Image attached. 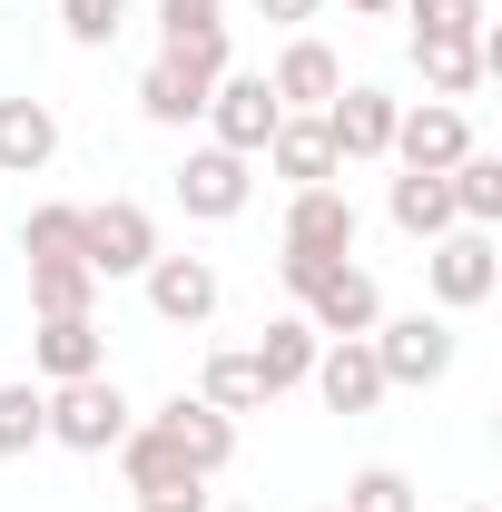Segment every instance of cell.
<instances>
[{
	"label": "cell",
	"mask_w": 502,
	"mask_h": 512,
	"mask_svg": "<svg viewBox=\"0 0 502 512\" xmlns=\"http://www.w3.org/2000/svg\"><path fill=\"white\" fill-rule=\"evenodd\" d=\"M345 10H355V20H384V10H404V0H345Z\"/></svg>",
	"instance_id": "32"
},
{
	"label": "cell",
	"mask_w": 502,
	"mask_h": 512,
	"mask_svg": "<svg viewBox=\"0 0 502 512\" xmlns=\"http://www.w3.org/2000/svg\"><path fill=\"white\" fill-rule=\"evenodd\" d=\"M227 79V40H188V50H158L148 60V79H138V109L158 128H188L207 119V89Z\"/></svg>",
	"instance_id": "1"
},
{
	"label": "cell",
	"mask_w": 502,
	"mask_h": 512,
	"mask_svg": "<svg viewBox=\"0 0 502 512\" xmlns=\"http://www.w3.org/2000/svg\"><path fill=\"white\" fill-rule=\"evenodd\" d=\"M188 40H227V0H158V50H188Z\"/></svg>",
	"instance_id": "25"
},
{
	"label": "cell",
	"mask_w": 502,
	"mask_h": 512,
	"mask_svg": "<svg viewBox=\"0 0 502 512\" xmlns=\"http://www.w3.org/2000/svg\"><path fill=\"white\" fill-rule=\"evenodd\" d=\"M276 89L266 79H247V69H227L217 89H207V148H237V158H256L266 138H276Z\"/></svg>",
	"instance_id": "7"
},
{
	"label": "cell",
	"mask_w": 502,
	"mask_h": 512,
	"mask_svg": "<svg viewBox=\"0 0 502 512\" xmlns=\"http://www.w3.org/2000/svg\"><path fill=\"white\" fill-rule=\"evenodd\" d=\"M315 512H335V503H315Z\"/></svg>",
	"instance_id": "35"
},
{
	"label": "cell",
	"mask_w": 502,
	"mask_h": 512,
	"mask_svg": "<svg viewBox=\"0 0 502 512\" xmlns=\"http://www.w3.org/2000/svg\"><path fill=\"white\" fill-rule=\"evenodd\" d=\"M384 207H394V227H404L414 247H434L443 227H453V188H443V178H414V168L394 178V197H384Z\"/></svg>",
	"instance_id": "21"
},
{
	"label": "cell",
	"mask_w": 502,
	"mask_h": 512,
	"mask_svg": "<svg viewBox=\"0 0 502 512\" xmlns=\"http://www.w3.org/2000/svg\"><path fill=\"white\" fill-rule=\"evenodd\" d=\"M365 345H375L384 384H443L453 375V316H394V325H375Z\"/></svg>",
	"instance_id": "6"
},
{
	"label": "cell",
	"mask_w": 502,
	"mask_h": 512,
	"mask_svg": "<svg viewBox=\"0 0 502 512\" xmlns=\"http://www.w3.org/2000/svg\"><path fill=\"white\" fill-rule=\"evenodd\" d=\"M50 444V384H0V463Z\"/></svg>",
	"instance_id": "24"
},
{
	"label": "cell",
	"mask_w": 502,
	"mask_h": 512,
	"mask_svg": "<svg viewBox=\"0 0 502 512\" xmlns=\"http://www.w3.org/2000/svg\"><path fill=\"white\" fill-rule=\"evenodd\" d=\"M443 188H453V227H502V158L493 148H463L443 168Z\"/></svg>",
	"instance_id": "18"
},
{
	"label": "cell",
	"mask_w": 502,
	"mask_h": 512,
	"mask_svg": "<svg viewBox=\"0 0 502 512\" xmlns=\"http://www.w3.org/2000/svg\"><path fill=\"white\" fill-rule=\"evenodd\" d=\"M256 10H266V20H315L325 0H256Z\"/></svg>",
	"instance_id": "31"
},
{
	"label": "cell",
	"mask_w": 502,
	"mask_h": 512,
	"mask_svg": "<svg viewBox=\"0 0 502 512\" xmlns=\"http://www.w3.org/2000/svg\"><path fill=\"white\" fill-rule=\"evenodd\" d=\"M89 296H99V276L79 256H30V306L40 316H89Z\"/></svg>",
	"instance_id": "22"
},
{
	"label": "cell",
	"mask_w": 502,
	"mask_h": 512,
	"mask_svg": "<svg viewBox=\"0 0 502 512\" xmlns=\"http://www.w3.org/2000/svg\"><path fill=\"white\" fill-rule=\"evenodd\" d=\"M335 512H414V483L394 473V463H365L355 483H345V503Z\"/></svg>",
	"instance_id": "27"
},
{
	"label": "cell",
	"mask_w": 502,
	"mask_h": 512,
	"mask_svg": "<svg viewBox=\"0 0 502 512\" xmlns=\"http://www.w3.org/2000/svg\"><path fill=\"white\" fill-rule=\"evenodd\" d=\"M306 384L325 394V414H375L384 394H394L365 335H335V345H315V375H306Z\"/></svg>",
	"instance_id": "10"
},
{
	"label": "cell",
	"mask_w": 502,
	"mask_h": 512,
	"mask_svg": "<svg viewBox=\"0 0 502 512\" xmlns=\"http://www.w3.org/2000/svg\"><path fill=\"white\" fill-rule=\"evenodd\" d=\"M158 256V217L138 197H109V207H79V266L109 286V276H148Z\"/></svg>",
	"instance_id": "4"
},
{
	"label": "cell",
	"mask_w": 502,
	"mask_h": 512,
	"mask_svg": "<svg viewBox=\"0 0 502 512\" xmlns=\"http://www.w3.org/2000/svg\"><path fill=\"white\" fill-rule=\"evenodd\" d=\"M256 158H266L286 188H335V168H345L335 138H325V119H276V138H266Z\"/></svg>",
	"instance_id": "15"
},
{
	"label": "cell",
	"mask_w": 502,
	"mask_h": 512,
	"mask_svg": "<svg viewBox=\"0 0 502 512\" xmlns=\"http://www.w3.org/2000/svg\"><path fill=\"white\" fill-rule=\"evenodd\" d=\"M424 286H434L443 316H473V306L502 286V247H493V227H443L434 247H424Z\"/></svg>",
	"instance_id": "2"
},
{
	"label": "cell",
	"mask_w": 502,
	"mask_h": 512,
	"mask_svg": "<svg viewBox=\"0 0 502 512\" xmlns=\"http://www.w3.org/2000/svg\"><path fill=\"white\" fill-rule=\"evenodd\" d=\"M266 89H276V109H286V119H315V109L345 89V69H335V50H325V40H286V60H276V79H266Z\"/></svg>",
	"instance_id": "16"
},
{
	"label": "cell",
	"mask_w": 502,
	"mask_h": 512,
	"mask_svg": "<svg viewBox=\"0 0 502 512\" xmlns=\"http://www.w3.org/2000/svg\"><path fill=\"white\" fill-rule=\"evenodd\" d=\"M414 10V40H483V0H404Z\"/></svg>",
	"instance_id": "26"
},
{
	"label": "cell",
	"mask_w": 502,
	"mask_h": 512,
	"mask_svg": "<svg viewBox=\"0 0 502 512\" xmlns=\"http://www.w3.org/2000/svg\"><path fill=\"white\" fill-rule=\"evenodd\" d=\"M247 197H256V158H237V148H197L188 168H178V207L207 217V227L247 217Z\"/></svg>",
	"instance_id": "9"
},
{
	"label": "cell",
	"mask_w": 502,
	"mask_h": 512,
	"mask_svg": "<svg viewBox=\"0 0 502 512\" xmlns=\"http://www.w3.org/2000/svg\"><path fill=\"white\" fill-rule=\"evenodd\" d=\"M30 365H40V384L109 375V335H99V316H40V335H30Z\"/></svg>",
	"instance_id": "13"
},
{
	"label": "cell",
	"mask_w": 502,
	"mask_h": 512,
	"mask_svg": "<svg viewBox=\"0 0 502 512\" xmlns=\"http://www.w3.org/2000/svg\"><path fill=\"white\" fill-rule=\"evenodd\" d=\"M414 69H424V89H434V99L463 109V99L483 89V40H414Z\"/></svg>",
	"instance_id": "20"
},
{
	"label": "cell",
	"mask_w": 502,
	"mask_h": 512,
	"mask_svg": "<svg viewBox=\"0 0 502 512\" xmlns=\"http://www.w3.org/2000/svg\"><path fill=\"white\" fill-rule=\"evenodd\" d=\"M20 256H79V207H30L20 217Z\"/></svg>",
	"instance_id": "28"
},
{
	"label": "cell",
	"mask_w": 502,
	"mask_h": 512,
	"mask_svg": "<svg viewBox=\"0 0 502 512\" xmlns=\"http://www.w3.org/2000/svg\"><path fill=\"white\" fill-rule=\"evenodd\" d=\"M286 256H315V266L355 256V197L345 188H296L286 197Z\"/></svg>",
	"instance_id": "11"
},
{
	"label": "cell",
	"mask_w": 502,
	"mask_h": 512,
	"mask_svg": "<svg viewBox=\"0 0 502 512\" xmlns=\"http://www.w3.org/2000/svg\"><path fill=\"white\" fill-rule=\"evenodd\" d=\"M148 306L168 325H207L217 316V266L207 256H148Z\"/></svg>",
	"instance_id": "14"
},
{
	"label": "cell",
	"mask_w": 502,
	"mask_h": 512,
	"mask_svg": "<svg viewBox=\"0 0 502 512\" xmlns=\"http://www.w3.org/2000/svg\"><path fill=\"white\" fill-rule=\"evenodd\" d=\"M128 424H138V404L119 394V375L50 384V444H69V453H119Z\"/></svg>",
	"instance_id": "3"
},
{
	"label": "cell",
	"mask_w": 502,
	"mask_h": 512,
	"mask_svg": "<svg viewBox=\"0 0 502 512\" xmlns=\"http://www.w3.org/2000/svg\"><path fill=\"white\" fill-rule=\"evenodd\" d=\"M473 148V119L453 109V99H414V109H394V168H414V178H443L453 158Z\"/></svg>",
	"instance_id": "5"
},
{
	"label": "cell",
	"mask_w": 502,
	"mask_h": 512,
	"mask_svg": "<svg viewBox=\"0 0 502 512\" xmlns=\"http://www.w3.org/2000/svg\"><path fill=\"white\" fill-rule=\"evenodd\" d=\"M148 424H158L168 444L188 453V473H227V453H237V414H217L207 394H168Z\"/></svg>",
	"instance_id": "12"
},
{
	"label": "cell",
	"mask_w": 502,
	"mask_h": 512,
	"mask_svg": "<svg viewBox=\"0 0 502 512\" xmlns=\"http://www.w3.org/2000/svg\"><path fill=\"white\" fill-rule=\"evenodd\" d=\"M138 512H207V473H178V483H148Z\"/></svg>",
	"instance_id": "30"
},
{
	"label": "cell",
	"mask_w": 502,
	"mask_h": 512,
	"mask_svg": "<svg viewBox=\"0 0 502 512\" xmlns=\"http://www.w3.org/2000/svg\"><path fill=\"white\" fill-rule=\"evenodd\" d=\"M394 109H404L394 89H365V79H355V89H335L315 119H325V138H335V158H345V168H365V158L394 148Z\"/></svg>",
	"instance_id": "8"
},
{
	"label": "cell",
	"mask_w": 502,
	"mask_h": 512,
	"mask_svg": "<svg viewBox=\"0 0 502 512\" xmlns=\"http://www.w3.org/2000/svg\"><path fill=\"white\" fill-rule=\"evenodd\" d=\"M197 394H207L217 414H266V404H276L266 375H256V355H237V345H227V355H207V384H197Z\"/></svg>",
	"instance_id": "23"
},
{
	"label": "cell",
	"mask_w": 502,
	"mask_h": 512,
	"mask_svg": "<svg viewBox=\"0 0 502 512\" xmlns=\"http://www.w3.org/2000/svg\"><path fill=\"white\" fill-rule=\"evenodd\" d=\"M315 345H325V335H315L306 316H276V325H266V335L247 345V355H256V375H266V394L306 384V375H315Z\"/></svg>",
	"instance_id": "19"
},
{
	"label": "cell",
	"mask_w": 502,
	"mask_h": 512,
	"mask_svg": "<svg viewBox=\"0 0 502 512\" xmlns=\"http://www.w3.org/2000/svg\"><path fill=\"white\" fill-rule=\"evenodd\" d=\"M128 0H60V30L79 40V50H99V40H119Z\"/></svg>",
	"instance_id": "29"
},
{
	"label": "cell",
	"mask_w": 502,
	"mask_h": 512,
	"mask_svg": "<svg viewBox=\"0 0 502 512\" xmlns=\"http://www.w3.org/2000/svg\"><path fill=\"white\" fill-rule=\"evenodd\" d=\"M207 512H247V503H207Z\"/></svg>",
	"instance_id": "33"
},
{
	"label": "cell",
	"mask_w": 502,
	"mask_h": 512,
	"mask_svg": "<svg viewBox=\"0 0 502 512\" xmlns=\"http://www.w3.org/2000/svg\"><path fill=\"white\" fill-rule=\"evenodd\" d=\"M50 158H60L50 99H0V178H40Z\"/></svg>",
	"instance_id": "17"
},
{
	"label": "cell",
	"mask_w": 502,
	"mask_h": 512,
	"mask_svg": "<svg viewBox=\"0 0 502 512\" xmlns=\"http://www.w3.org/2000/svg\"><path fill=\"white\" fill-rule=\"evenodd\" d=\"M473 512H493V503H473Z\"/></svg>",
	"instance_id": "34"
}]
</instances>
